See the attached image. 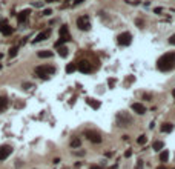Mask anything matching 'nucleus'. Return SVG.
<instances>
[{"instance_id":"nucleus-21","label":"nucleus","mask_w":175,"mask_h":169,"mask_svg":"<svg viewBox=\"0 0 175 169\" xmlns=\"http://www.w3.org/2000/svg\"><path fill=\"white\" fill-rule=\"evenodd\" d=\"M17 53H19V46H12V48H9V59H14V57L17 56Z\"/></svg>"},{"instance_id":"nucleus-13","label":"nucleus","mask_w":175,"mask_h":169,"mask_svg":"<svg viewBox=\"0 0 175 169\" xmlns=\"http://www.w3.org/2000/svg\"><path fill=\"white\" fill-rule=\"evenodd\" d=\"M29 9H25V11H22V12H19L17 14V20H19V23H23V22H26V19H28V16H29Z\"/></svg>"},{"instance_id":"nucleus-35","label":"nucleus","mask_w":175,"mask_h":169,"mask_svg":"<svg viewBox=\"0 0 175 169\" xmlns=\"http://www.w3.org/2000/svg\"><path fill=\"white\" fill-rule=\"evenodd\" d=\"M0 69H2V65H0Z\"/></svg>"},{"instance_id":"nucleus-17","label":"nucleus","mask_w":175,"mask_h":169,"mask_svg":"<svg viewBox=\"0 0 175 169\" xmlns=\"http://www.w3.org/2000/svg\"><path fill=\"white\" fill-rule=\"evenodd\" d=\"M8 106V98L6 97H0V112H3Z\"/></svg>"},{"instance_id":"nucleus-18","label":"nucleus","mask_w":175,"mask_h":169,"mask_svg":"<svg viewBox=\"0 0 175 169\" xmlns=\"http://www.w3.org/2000/svg\"><path fill=\"white\" fill-rule=\"evenodd\" d=\"M59 54H60V57H68L69 49L66 48V46H59Z\"/></svg>"},{"instance_id":"nucleus-7","label":"nucleus","mask_w":175,"mask_h":169,"mask_svg":"<svg viewBox=\"0 0 175 169\" xmlns=\"http://www.w3.org/2000/svg\"><path fill=\"white\" fill-rule=\"evenodd\" d=\"M77 69L83 74H89V72H92V65L88 60H82L77 63Z\"/></svg>"},{"instance_id":"nucleus-4","label":"nucleus","mask_w":175,"mask_h":169,"mask_svg":"<svg viewBox=\"0 0 175 169\" xmlns=\"http://www.w3.org/2000/svg\"><path fill=\"white\" fill-rule=\"evenodd\" d=\"M77 28L80 31H89L91 29V20H89V16H80L77 19Z\"/></svg>"},{"instance_id":"nucleus-20","label":"nucleus","mask_w":175,"mask_h":169,"mask_svg":"<svg viewBox=\"0 0 175 169\" xmlns=\"http://www.w3.org/2000/svg\"><path fill=\"white\" fill-rule=\"evenodd\" d=\"M167 160H169V152H167V151L164 149L163 152H161V154H160V161H163V163H166Z\"/></svg>"},{"instance_id":"nucleus-34","label":"nucleus","mask_w":175,"mask_h":169,"mask_svg":"<svg viewBox=\"0 0 175 169\" xmlns=\"http://www.w3.org/2000/svg\"><path fill=\"white\" fill-rule=\"evenodd\" d=\"M2 57H3V54H0V59H2Z\"/></svg>"},{"instance_id":"nucleus-9","label":"nucleus","mask_w":175,"mask_h":169,"mask_svg":"<svg viewBox=\"0 0 175 169\" xmlns=\"http://www.w3.org/2000/svg\"><path fill=\"white\" fill-rule=\"evenodd\" d=\"M85 135L88 137V140L89 141H92V143H101V135L98 134V132H95V131H86L85 132Z\"/></svg>"},{"instance_id":"nucleus-26","label":"nucleus","mask_w":175,"mask_h":169,"mask_svg":"<svg viewBox=\"0 0 175 169\" xmlns=\"http://www.w3.org/2000/svg\"><path fill=\"white\" fill-rule=\"evenodd\" d=\"M169 43H170V45H175V34H172V35H170V38H169Z\"/></svg>"},{"instance_id":"nucleus-33","label":"nucleus","mask_w":175,"mask_h":169,"mask_svg":"<svg viewBox=\"0 0 175 169\" xmlns=\"http://www.w3.org/2000/svg\"><path fill=\"white\" fill-rule=\"evenodd\" d=\"M46 2H59V0H46Z\"/></svg>"},{"instance_id":"nucleus-6","label":"nucleus","mask_w":175,"mask_h":169,"mask_svg":"<svg viewBox=\"0 0 175 169\" xmlns=\"http://www.w3.org/2000/svg\"><path fill=\"white\" fill-rule=\"evenodd\" d=\"M131 42H132V34L131 32H122L117 37V43L120 46H128V45H131Z\"/></svg>"},{"instance_id":"nucleus-3","label":"nucleus","mask_w":175,"mask_h":169,"mask_svg":"<svg viewBox=\"0 0 175 169\" xmlns=\"http://www.w3.org/2000/svg\"><path fill=\"white\" fill-rule=\"evenodd\" d=\"M71 40V34H69V29L66 25H63V26H60V40L56 42V48L62 46L65 42H69Z\"/></svg>"},{"instance_id":"nucleus-36","label":"nucleus","mask_w":175,"mask_h":169,"mask_svg":"<svg viewBox=\"0 0 175 169\" xmlns=\"http://www.w3.org/2000/svg\"><path fill=\"white\" fill-rule=\"evenodd\" d=\"M173 169H175V167H173Z\"/></svg>"},{"instance_id":"nucleus-23","label":"nucleus","mask_w":175,"mask_h":169,"mask_svg":"<svg viewBox=\"0 0 175 169\" xmlns=\"http://www.w3.org/2000/svg\"><path fill=\"white\" fill-rule=\"evenodd\" d=\"M80 145H82V141H80L78 137H74V138L71 140V148H78Z\"/></svg>"},{"instance_id":"nucleus-12","label":"nucleus","mask_w":175,"mask_h":169,"mask_svg":"<svg viewBox=\"0 0 175 169\" xmlns=\"http://www.w3.org/2000/svg\"><path fill=\"white\" fill-rule=\"evenodd\" d=\"M132 111L134 112H137L138 115H143V114H146V108H144V105H141V103H132Z\"/></svg>"},{"instance_id":"nucleus-30","label":"nucleus","mask_w":175,"mask_h":169,"mask_svg":"<svg viewBox=\"0 0 175 169\" xmlns=\"http://www.w3.org/2000/svg\"><path fill=\"white\" fill-rule=\"evenodd\" d=\"M154 11H155V12H157V14H158V12H161V11H163V9H161V8H155Z\"/></svg>"},{"instance_id":"nucleus-5","label":"nucleus","mask_w":175,"mask_h":169,"mask_svg":"<svg viewBox=\"0 0 175 169\" xmlns=\"http://www.w3.org/2000/svg\"><path fill=\"white\" fill-rule=\"evenodd\" d=\"M132 123V117L128 114V112H118L117 115V125L118 126H129Z\"/></svg>"},{"instance_id":"nucleus-2","label":"nucleus","mask_w":175,"mask_h":169,"mask_svg":"<svg viewBox=\"0 0 175 169\" xmlns=\"http://www.w3.org/2000/svg\"><path fill=\"white\" fill-rule=\"evenodd\" d=\"M56 72V68L54 66H48V65H42V66L35 68V75H38L40 79H48L49 75H52Z\"/></svg>"},{"instance_id":"nucleus-31","label":"nucleus","mask_w":175,"mask_h":169,"mask_svg":"<svg viewBox=\"0 0 175 169\" xmlns=\"http://www.w3.org/2000/svg\"><path fill=\"white\" fill-rule=\"evenodd\" d=\"M91 169H101V167H98V166H91Z\"/></svg>"},{"instance_id":"nucleus-11","label":"nucleus","mask_w":175,"mask_h":169,"mask_svg":"<svg viewBox=\"0 0 175 169\" xmlns=\"http://www.w3.org/2000/svg\"><path fill=\"white\" fill-rule=\"evenodd\" d=\"M51 35V29H45V31H42V32H40L35 38H34V43H38V42H43V40H46V38Z\"/></svg>"},{"instance_id":"nucleus-28","label":"nucleus","mask_w":175,"mask_h":169,"mask_svg":"<svg viewBox=\"0 0 175 169\" xmlns=\"http://www.w3.org/2000/svg\"><path fill=\"white\" fill-rule=\"evenodd\" d=\"M135 169H143V161H141V160H138V163H137Z\"/></svg>"},{"instance_id":"nucleus-10","label":"nucleus","mask_w":175,"mask_h":169,"mask_svg":"<svg viewBox=\"0 0 175 169\" xmlns=\"http://www.w3.org/2000/svg\"><path fill=\"white\" fill-rule=\"evenodd\" d=\"M11 152H12V148L9 146V145H3V146H0V161H3V160H6L9 155H11Z\"/></svg>"},{"instance_id":"nucleus-8","label":"nucleus","mask_w":175,"mask_h":169,"mask_svg":"<svg viewBox=\"0 0 175 169\" xmlns=\"http://www.w3.org/2000/svg\"><path fill=\"white\" fill-rule=\"evenodd\" d=\"M0 32H2L3 35H11L12 32H14V29H12V26H9V23L6 19L0 20Z\"/></svg>"},{"instance_id":"nucleus-22","label":"nucleus","mask_w":175,"mask_h":169,"mask_svg":"<svg viewBox=\"0 0 175 169\" xmlns=\"http://www.w3.org/2000/svg\"><path fill=\"white\" fill-rule=\"evenodd\" d=\"M75 69H77V65H75V63H68V66H66V72H68V74H72Z\"/></svg>"},{"instance_id":"nucleus-19","label":"nucleus","mask_w":175,"mask_h":169,"mask_svg":"<svg viewBox=\"0 0 175 169\" xmlns=\"http://www.w3.org/2000/svg\"><path fill=\"white\" fill-rule=\"evenodd\" d=\"M152 149H154V151H161V149H164V143H163V141H154Z\"/></svg>"},{"instance_id":"nucleus-27","label":"nucleus","mask_w":175,"mask_h":169,"mask_svg":"<svg viewBox=\"0 0 175 169\" xmlns=\"http://www.w3.org/2000/svg\"><path fill=\"white\" fill-rule=\"evenodd\" d=\"M107 83H109V88H114V85H115V80H114V79H109V80H107Z\"/></svg>"},{"instance_id":"nucleus-32","label":"nucleus","mask_w":175,"mask_h":169,"mask_svg":"<svg viewBox=\"0 0 175 169\" xmlns=\"http://www.w3.org/2000/svg\"><path fill=\"white\" fill-rule=\"evenodd\" d=\"M172 97H173V98H175V89H173V91H172Z\"/></svg>"},{"instance_id":"nucleus-25","label":"nucleus","mask_w":175,"mask_h":169,"mask_svg":"<svg viewBox=\"0 0 175 169\" xmlns=\"http://www.w3.org/2000/svg\"><path fill=\"white\" fill-rule=\"evenodd\" d=\"M42 14H43V16H51V14H52V9H45Z\"/></svg>"},{"instance_id":"nucleus-24","label":"nucleus","mask_w":175,"mask_h":169,"mask_svg":"<svg viewBox=\"0 0 175 169\" xmlns=\"http://www.w3.org/2000/svg\"><path fill=\"white\" fill-rule=\"evenodd\" d=\"M146 140H147V138H146V135H140V137L137 138V143H138V145H141V146H143L144 143H146Z\"/></svg>"},{"instance_id":"nucleus-1","label":"nucleus","mask_w":175,"mask_h":169,"mask_svg":"<svg viewBox=\"0 0 175 169\" xmlns=\"http://www.w3.org/2000/svg\"><path fill=\"white\" fill-rule=\"evenodd\" d=\"M157 68L161 72H169L175 68V53H167L163 54L157 60Z\"/></svg>"},{"instance_id":"nucleus-14","label":"nucleus","mask_w":175,"mask_h":169,"mask_svg":"<svg viewBox=\"0 0 175 169\" xmlns=\"http://www.w3.org/2000/svg\"><path fill=\"white\" fill-rule=\"evenodd\" d=\"M86 103L92 108V109H98L100 106H101V103L98 101V100H95V98H86Z\"/></svg>"},{"instance_id":"nucleus-29","label":"nucleus","mask_w":175,"mask_h":169,"mask_svg":"<svg viewBox=\"0 0 175 169\" xmlns=\"http://www.w3.org/2000/svg\"><path fill=\"white\" fill-rule=\"evenodd\" d=\"M85 0H72V5H80V3H83Z\"/></svg>"},{"instance_id":"nucleus-15","label":"nucleus","mask_w":175,"mask_h":169,"mask_svg":"<svg viewBox=\"0 0 175 169\" xmlns=\"http://www.w3.org/2000/svg\"><path fill=\"white\" fill-rule=\"evenodd\" d=\"M173 131V123H163V126H161V132H172Z\"/></svg>"},{"instance_id":"nucleus-16","label":"nucleus","mask_w":175,"mask_h":169,"mask_svg":"<svg viewBox=\"0 0 175 169\" xmlns=\"http://www.w3.org/2000/svg\"><path fill=\"white\" fill-rule=\"evenodd\" d=\"M37 56H38L40 59H51L54 54L51 53V51H38V53H37Z\"/></svg>"}]
</instances>
